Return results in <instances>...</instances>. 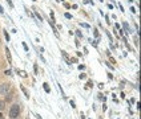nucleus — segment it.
I'll return each mask as SVG.
<instances>
[{
	"label": "nucleus",
	"instance_id": "1",
	"mask_svg": "<svg viewBox=\"0 0 141 119\" xmlns=\"http://www.w3.org/2000/svg\"><path fill=\"white\" fill-rule=\"evenodd\" d=\"M19 112H20V107H19V105H14L12 107H11V110H9V116L12 119H16L17 116H19Z\"/></svg>",
	"mask_w": 141,
	"mask_h": 119
},
{
	"label": "nucleus",
	"instance_id": "2",
	"mask_svg": "<svg viewBox=\"0 0 141 119\" xmlns=\"http://www.w3.org/2000/svg\"><path fill=\"white\" fill-rule=\"evenodd\" d=\"M9 87H11V86L8 85V83H4V85H1V87H0V93H1V94H7L8 90H9Z\"/></svg>",
	"mask_w": 141,
	"mask_h": 119
},
{
	"label": "nucleus",
	"instance_id": "3",
	"mask_svg": "<svg viewBox=\"0 0 141 119\" xmlns=\"http://www.w3.org/2000/svg\"><path fill=\"white\" fill-rule=\"evenodd\" d=\"M5 56H7V58H8V62L12 64V57H11V52L8 48H5Z\"/></svg>",
	"mask_w": 141,
	"mask_h": 119
},
{
	"label": "nucleus",
	"instance_id": "4",
	"mask_svg": "<svg viewBox=\"0 0 141 119\" xmlns=\"http://www.w3.org/2000/svg\"><path fill=\"white\" fill-rule=\"evenodd\" d=\"M20 89H21V91H23V93H24V95L27 97V98H29V93H28V90H27V89H25V87H24V86H23V85H20Z\"/></svg>",
	"mask_w": 141,
	"mask_h": 119
},
{
	"label": "nucleus",
	"instance_id": "5",
	"mask_svg": "<svg viewBox=\"0 0 141 119\" xmlns=\"http://www.w3.org/2000/svg\"><path fill=\"white\" fill-rule=\"evenodd\" d=\"M61 56L64 57V60H65L67 62H69V58H68V54H67V52H64V50H61Z\"/></svg>",
	"mask_w": 141,
	"mask_h": 119
},
{
	"label": "nucleus",
	"instance_id": "6",
	"mask_svg": "<svg viewBox=\"0 0 141 119\" xmlns=\"http://www.w3.org/2000/svg\"><path fill=\"white\" fill-rule=\"evenodd\" d=\"M43 87H44V90H45L47 93H51V87H49L48 83H43Z\"/></svg>",
	"mask_w": 141,
	"mask_h": 119
},
{
	"label": "nucleus",
	"instance_id": "7",
	"mask_svg": "<svg viewBox=\"0 0 141 119\" xmlns=\"http://www.w3.org/2000/svg\"><path fill=\"white\" fill-rule=\"evenodd\" d=\"M17 73H19V74H20V76L23 77V78H25V77H27V73H25V72H23V70H20V72L17 70Z\"/></svg>",
	"mask_w": 141,
	"mask_h": 119
},
{
	"label": "nucleus",
	"instance_id": "8",
	"mask_svg": "<svg viewBox=\"0 0 141 119\" xmlns=\"http://www.w3.org/2000/svg\"><path fill=\"white\" fill-rule=\"evenodd\" d=\"M4 36H5V40H7V41H9V34H8L7 30H4Z\"/></svg>",
	"mask_w": 141,
	"mask_h": 119
},
{
	"label": "nucleus",
	"instance_id": "9",
	"mask_svg": "<svg viewBox=\"0 0 141 119\" xmlns=\"http://www.w3.org/2000/svg\"><path fill=\"white\" fill-rule=\"evenodd\" d=\"M35 15H36V16H37V19L40 20V21H41V20H43V19H41V16H40V13H39V12H35Z\"/></svg>",
	"mask_w": 141,
	"mask_h": 119
},
{
	"label": "nucleus",
	"instance_id": "10",
	"mask_svg": "<svg viewBox=\"0 0 141 119\" xmlns=\"http://www.w3.org/2000/svg\"><path fill=\"white\" fill-rule=\"evenodd\" d=\"M23 48H24V50H27V52H28V46H27V44H25V42H23Z\"/></svg>",
	"mask_w": 141,
	"mask_h": 119
},
{
	"label": "nucleus",
	"instance_id": "11",
	"mask_svg": "<svg viewBox=\"0 0 141 119\" xmlns=\"http://www.w3.org/2000/svg\"><path fill=\"white\" fill-rule=\"evenodd\" d=\"M70 106H72V109H76V105H75L73 101H70Z\"/></svg>",
	"mask_w": 141,
	"mask_h": 119
},
{
	"label": "nucleus",
	"instance_id": "12",
	"mask_svg": "<svg viewBox=\"0 0 141 119\" xmlns=\"http://www.w3.org/2000/svg\"><path fill=\"white\" fill-rule=\"evenodd\" d=\"M7 3L9 4V7H11V8H14V4H12V1H11V0H7Z\"/></svg>",
	"mask_w": 141,
	"mask_h": 119
},
{
	"label": "nucleus",
	"instance_id": "13",
	"mask_svg": "<svg viewBox=\"0 0 141 119\" xmlns=\"http://www.w3.org/2000/svg\"><path fill=\"white\" fill-rule=\"evenodd\" d=\"M4 109V102H0V110Z\"/></svg>",
	"mask_w": 141,
	"mask_h": 119
},
{
	"label": "nucleus",
	"instance_id": "14",
	"mask_svg": "<svg viewBox=\"0 0 141 119\" xmlns=\"http://www.w3.org/2000/svg\"><path fill=\"white\" fill-rule=\"evenodd\" d=\"M104 64H107V66H108V68H111V69H113V66H112L109 62H104Z\"/></svg>",
	"mask_w": 141,
	"mask_h": 119
},
{
	"label": "nucleus",
	"instance_id": "15",
	"mask_svg": "<svg viewBox=\"0 0 141 119\" xmlns=\"http://www.w3.org/2000/svg\"><path fill=\"white\" fill-rule=\"evenodd\" d=\"M65 17H67V19H72V16H70L69 13H65Z\"/></svg>",
	"mask_w": 141,
	"mask_h": 119
},
{
	"label": "nucleus",
	"instance_id": "16",
	"mask_svg": "<svg viewBox=\"0 0 141 119\" xmlns=\"http://www.w3.org/2000/svg\"><path fill=\"white\" fill-rule=\"evenodd\" d=\"M4 74H7V76H11V70H5V73Z\"/></svg>",
	"mask_w": 141,
	"mask_h": 119
},
{
	"label": "nucleus",
	"instance_id": "17",
	"mask_svg": "<svg viewBox=\"0 0 141 119\" xmlns=\"http://www.w3.org/2000/svg\"><path fill=\"white\" fill-rule=\"evenodd\" d=\"M80 78L84 79V78H87V76H85V74H80Z\"/></svg>",
	"mask_w": 141,
	"mask_h": 119
},
{
	"label": "nucleus",
	"instance_id": "18",
	"mask_svg": "<svg viewBox=\"0 0 141 119\" xmlns=\"http://www.w3.org/2000/svg\"><path fill=\"white\" fill-rule=\"evenodd\" d=\"M0 13H4V11H3V7L0 5Z\"/></svg>",
	"mask_w": 141,
	"mask_h": 119
},
{
	"label": "nucleus",
	"instance_id": "19",
	"mask_svg": "<svg viewBox=\"0 0 141 119\" xmlns=\"http://www.w3.org/2000/svg\"><path fill=\"white\" fill-rule=\"evenodd\" d=\"M0 119H3V114L1 112H0Z\"/></svg>",
	"mask_w": 141,
	"mask_h": 119
},
{
	"label": "nucleus",
	"instance_id": "20",
	"mask_svg": "<svg viewBox=\"0 0 141 119\" xmlns=\"http://www.w3.org/2000/svg\"><path fill=\"white\" fill-rule=\"evenodd\" d=\"M100 1H104V0H100Z\"/></svg>",
	"mask_w": 141,
	"mask_h": 119
},
{
	"label": "nucleus",
	"instance_id": "21",
	"mask_svg": "<svg viewBox=\"0 0 141 119\" xmlns=\"http://www.w3.org/2000/svg\"><path fill=\"white\" fill-rule=\"evenodd\" d=\"M33 1H36V0H33Z\"/></svg>",
	"mask_w": 141,
	"mask_h": 119
}]
</instances>
